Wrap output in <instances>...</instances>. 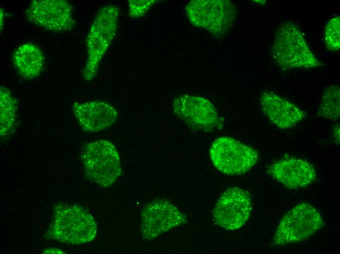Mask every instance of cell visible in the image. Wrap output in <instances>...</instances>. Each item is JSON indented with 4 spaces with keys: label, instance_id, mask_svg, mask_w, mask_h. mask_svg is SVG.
Instances as JSON below:
<instances>
[{
    "label": "cell",
    "instance_id": "cell-1",
    "mask_svg": "<svg viewBox=\"0 0 340 254\" xmlns=\"http://www.w3.org/2000/svg\"><path fill=\"white\" fill-rule=\"evenodd\" d=\"M53 210V219L45 233L47 238L79 245L95 238L97 231L95 219L82 207L58 202Z\"/></svg>",
    "mask_w": 340,
    "mask_h": 254
},
{
    "label": "cell",
    "instance_id": "cell-2",
    "mask_svg": "<svg viewBox=\"0 0 340 254\" xmlns=\"http://www.w3.org/2000/svg\"><path fill=\"white\" fill-rule=\"evenodd\" d=\"M272 56L276 65L283 71L321 65L311 50L302 31L290 21L283 22L277 28L272 44Z\"/></svg>",
    "mask_w": 340,
    "mask_h": 254
},
{
    "label": "cell",
    "instance_id": "cell-3",
    "mask_svg": "<svg viewBox=\"0 0 340 254\" xmlns=\"http://www.w3.org/2000/svg\"><path fill=\"white\" fill-rule=\"evenodd\" d=\"M119 12L115 5L104 6L91 23L86 40L87 59L83 72L86 81L98 73L101 62L116 35Z\"/></svg>",
    "mask_w": 340,
    "mask_h": 254
},
{
    "label": "cell",
    "instance_id": "cell-4",
    "mask_svg": "<svg viewBox=\"0 0 340 254\" xmlns=\"http://www.w3.org/2000/svg\"><path fill=\"white\" fill-rule=\"evenodd\" d=\"M81 157L85 176L101 187L111 186L121 174L119 152L108 140L102 139L88 143L83 148Z\"/></svg>",
    "mask_w": 340,
    "mask_h": 254
},
{
    "label": "cell",
    "instance_id": "cell-5",
    "mask_svg": "<svg viewBox=\"0 0 340 254\" xmlns=\"http://www.w3.org/2000/svg\"><path fill=\"white\" fill-rule=\"evenodd\" d=\"M324 225L319 212L307 203H301L286 213L280 220L273 239L278 246L305 240Z\"/></svg>",
    "mask_w": 340,
    "mask_h": 254
},
{
    "label": "cell",
    "instance_id": "cell-6",
    "mask_svg": "<svg viewBox=\"0 0 340 254\" xmlns=\"http://www.w3.org/2000/svg\"><path fill=\"white\" fill-rule=\"evenodd\" d=\"M187 17L194 26L217 36L231 29L236 18L235 5L228 0H193L186 7Z\"/></svg>",
    "mask_w": 340,
    "mask_h": 254
},
{
    "label": "cell",
    "instance_id": "cell-7",
    "mask_svg": "<svg viewBox=\"0 0 340 254\" xmlns=\"http://www.w3.org/2000/svg\"><path fill=\"white\" fill-rule=\"evenodd\" d=\"M210 156L216 169L232 175L248 172L258 160L255 149L226 136L214 141L210 149Z\"/></svg>",
    "mask_w": 340,
    "mask_h": 254
},
{
    "label": "cell",
    "instance_id": "cell-8",
    "mask_svg": "<svg viewBox=\"0 0 340 254\" xmlns=\"http://www.w3.org/2000/svg\"><path fill=\"white\" fill-rule=\"evenodd\" d=\"M73 6L65 0H34L25 11L32 23L54 32L72 30L76 24Z\"/></svg>",
    "mask_w": 340,
    "mask_h": 254
},
{
    "label": "cell",
    "instance_id": "cell-9",
    "mask_svg": "<svg viewBox=\"0 0 340 254\" xmlns=\"http://www.w3.org/2000/svg\"><path fill=\"white\" fill-rule=\"evenodd\" d=\"M141 216L142 235L144 239L149 240L188 222L186 216L165 199H157L147 204Z\"/></svg>",
    "mask_w": 340,
    "mask_h": 254
},
{
    "label": "cell",
    "instance_id": "cell-10",
    "mask_svg": "<svg viewBox=\"0 0 340 254\" xmlns=\"http://www.w3.org/2000/svg\"><path fill=\"white\" fill-rule=\"evenodd\" d=\"M174 113L190 127L204 131L222 127V122L212 104L207 99L183 95L173 102Z\"/></svg>",
    "mask_w": 340,
    "mask_h": 254
},
{
    "label": "cell",
    "instance_id": "cell-11",
    "mask_svg": "<svg viewBox=\"0 0 340 254\" xmlns=\"http://www.w3.org/2000/svg\"><path fill=\"white\" fill-rule=\"evenodd\" d=\"M249 193L238 187L227 189L220 196L212 215L215 223L227 230L240 228L248 220L252 211Z\"/></svg>",
    "mask_w": 340,
    "mask_h": 254
},
{
    "label": "cell",
    "instance_id": "cell-12",
    "mask_svg": "<svg viewBox=\"0 0 340 254\" xmlns=\"http://www.w3.org/2000/svg\"><path fill=\"white\" fill-rule=\"evenodd\" d=\"M271 176L290 189L303 188L316 178V172L308 161L299 158L287 156L273 163L269 169Z\"/></svg>",
    "mask_w": 340,
    "mask_h": 254
},
{
    "label": "cell",
    "instance_id": "cell-13",
    "mask_svg": "<svg viewBox=\"0 0 340 254\" xmlns=\"http://www.w3.org/2000/svg\"><path fill=\"white\" fill-rule=\"evenodd\" d=\"M72 110L82 129L87 132L108 128L116 121L118 115L112 105L101 101L74 103Z\"/></svg>",
    "mask_w": 340,
    "mask_h": 254
},
{
    "label": "cell",
    "instance_id": "cell-14",
    "mask_svg": "<svg viewBox=\"0 0 340 254\" xmlns=\"http://www.w3.org/2000/svg\"><path fill=\"white\" fill-rule=\"evenodd\" d=\"M260 103L267 117L273 124L281 129L295 126L305 116L304 111L298 106L273 92L263 93Z\"/></svg>",
    "mask_w": 340,
    "mask_h": 254
},
{
    "label": "cell",
    "instance_id": "cell-15",
    "mask_svg": "<svg viewBox=\"0 0 340 254\" xmlns=\"http://www.w3.org/2000/svg\"><path fill=\"white\" fill-rule=\"evenodd\" d=\"M12 61L17 73L23 78L32 80L42 72L45 57L37 45L27 42L19 46L13 52Z\"/></svg>",
    "mask_w": 340,
    "mask_h": 254
},
{
    "label": "cell",
    "instance_id": "cell-16",
    "mask_svg": "<svg viewBox=\"0 0 340 254\" xmlns=\"http://www.w3.org/2000/svg\"><path fill=\"white\" fill-rule=\"evenodd\" d=\"M0 136L13 131L17 117L18 104L10 91L1 86L0 89Z\"/></svg>",
    "mask_w": 340,
    "mask_h": 254
},
{
    "label": "cell",
    "instance_id": "cell-17",
    "mask_svg": "<svg viewBox=\"0 0 340 254\" xmlns=\"http://www.w3.org/2000/svg\"><path fill=\"white\" fill-rule=\"evenodd\" d=\"M340 88L338 85H331L323 90L320 105L317 114L333 121H337L340 115Z\"/></svg>",
    "mask_w": 340,
    "mask_h": 254
},
{
    "label": "cell",
    "instance_id": "cell-18",
    "mask_svg": "<svg viewBox=\"0 0 340 254\" xmlns=\"http://www.w3.org/2000/svg\"><path fill=\"white\" fill-rule=\"evenodd\" d=\"M324 40L326 48L331 52L340 48V18L339 15L333 17L327 23Z\"/></svg>",
    "mask_w": 340,
    "mask_h": 254
},
{
    "label": "cell",
    "instance_id": "cell-19",
    "mask_svg": "<svg viewBox=\"0 0 340 254\" xmlns=\"http://www.w3.org/2000/svg\"><path fill=\"white\" fill-rule=\"evenodd\" d=\"M159 0H128V16L131 18H138L144 16L149 9Z\"/></svg>",
    "mask_w": 340,
    "mask_h": 254
},
{
    "label": "cell",
    "instance_id": "cell-20",
    "mask_svg": "<svg viewBox=\"0 0 340 254\" xmlns=\"http://www.w3.org/2000/svg\"><path fill=\"white\" fill-rule=\"evenodd\" d=\"M333 137L336 144H340V126L337 125L333 130Z\"/></svg>",
    "mask_w": 340,
    "mask_h": 254
},
{
    "label": "cell",
    "instance_id": "cell-21",
    "mask_svg": "<svg viewBox=\"0 0 340 254\" xmlns=\"http://www.w3.org/2000/svg\"><path fill=\"white\" fill-rule=\"evenodd\" d=\"M43 253H59V254H64V252L59 249L53 248L49 250H46Z\"/></svg>",
    "mask_w": 340,
    "mask_h": 254
},
{
    "label": "cell",
    "instance_id": "cell-22",
    "mask_svg": "<svg viewBox=\"0 0 340 254\" xmlns=\"http://www.w3.org/2000/svg\"><path fill=\"white\" fill-rule=\"evenodd\" d=\"M0 32H1V30H2V27H3V22H4V11H3V9H1V7H0Z\"/></svg>",
    "mask_w": 340,
    "mask_h": 254
}]
</instances>
